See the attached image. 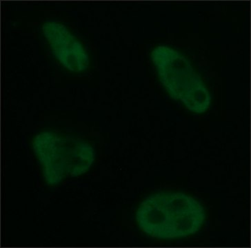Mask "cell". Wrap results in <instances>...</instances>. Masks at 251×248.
Here are the masks:
<instances>
[{"label": "cell", "mask_w": 251, "mask_h": 248, "mask_svg": "<svg viewBox=\"0 0 251 248\" xmlns=\"http://www.w3.org/2000/svg\"><path fill=\"white\" fill-rule=\"evenodd\" d=\"M33 148L49 186H55L68 176L84 174L94 161L92 146L56 132H40L34 137Z\"/></svg>", "instance_id": "1"}, {"label": "cell", "mask_w": 251, "mask_h": 248, "mask_svg": "<svg viewBox=\"0 0 251 248\" xmlns=\"http://www.w3.org/2000/svg\"><path fill=\"white\" fill-rule=\"evenodd\" d=\"M151 57L166 91L174 99L180 100L198 76L191 62L180 52L167 46L155 48Z\"/></svg>", "instance_id": "2"}, {"label": "cell", "mask_w": 251, "mask_h": 248, "mask_svg": "<svg viewBox=\"0 0 251 248\" xmlns=\"http://www.w3.org/2000/svg\"><path fill=\"white\" fill-rule=\"evenodd\" d=\"M163 195L169 213L171 240L197 233L206 219L201 203L184 193L163 192Z\"/></svg>", "instance_id": "3"}, {"label": "cell", "mask_w": 251, "mask_h": 248, "mask_svg": "<svg viewBox=\"0 0 251 248\" xmlns=\"http://www.w3.org/2000/svg\"><path fill=\"white\" fill-rule=\"evenodd\" d=\"M44 35L56 58L72 72L84 71L89 66V55L79 41L62 24L48 22L42 26Z\"/></svg>", "instance_id": "4"}, {"label": "cell", "mask_w": 251, "mask_h": 248, "mask_svg": "<svg viewBox=\"0 0 251 248\" xmlns=\"http://www.w3.org/2000/svg\"><path fill=\"white\" fill-rule=\"evenodd\" d=\"M139 227L150 237L171 240L169 213L162 193L149 197L141 203L136 212Z\"/></svg>", "instance_id": "5"}, {"label": "cell", "mask_w": 251, "mask_h": 248, "mask_svg": "<svg viewBox=\"0 0 251 248\" xmlns=\"http://www.w3.org/2000/svg\"><path fill=\"white\" fill-rule=\"evenodd\" d=\"M180 101L188 110L194 113L202 114L208 110L211 102V95L199 75L183 94Z\"/></svg>", "instance_id": "6"}]
</instances>
